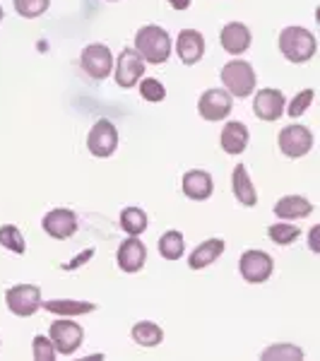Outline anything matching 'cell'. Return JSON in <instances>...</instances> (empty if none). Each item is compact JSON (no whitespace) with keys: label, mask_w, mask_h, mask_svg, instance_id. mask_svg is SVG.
<instances>
[{"label":"cell","mask_w":320,"mask_h":361,"mask_svg":"<svg viewBox=\"0 0 320 361\" xmlns=\"http://www.w3.org/2000/svg\"><path fill=\"white\" fill-rule=\"evenodd\" d=\"M121 226H123L128 236H140L147 229V214L140 207H125L121 212Z\"/></svg>","instance_id":"obj_24"},{"label":"cell","mask_w":320,"mask_h":361,"mask_svg":"<svg viewBox=\"0 0 320 361\" xmlns=\"http://www.w3.org/2000/svg\"><path fill=\"white\" fill-rule=\"evenodd\" d=\"M253 111L258 116L260 121H267V123H272V121L282 118V114L287 111V99L279 90H260L258 94L253 99Z\"/></svg>","instance_id":"obj_12"},{"label":"cell","mask_w":320,"mask_h":361,"mask_svg":"<svg viewBox=\"0 0 320 361\" xmlns=\"http://www.w3.org/2000/svg\"><path fill=\"white\" fill-rule=\"evenodd\" d=\"M0 246H5L8 250H13V253H25V236L20 234V229L13 224H5L0 226Z\"/></svg>","instance_id":"obj_26"},{"label":"cell","mask_w":320,"mask_h":361,"mask_svg":"<svg viewBox=\"0 0 320 361\" xmlns=\"http://www.w3.org/2000/svg\"><path fill=\"white\" fill-rule=\"evenodd\" d=\"M80 63H82V70L90 75L92 80L109 78V75H111V70H113V56L104 44H90V46H87V49L82 51Z\"/></svg>","instance_id":"obj_10"},{"label":"cell","mask_w":320,"mask_h":361,"mask_svg":"<svg viewBox=\"0 0 320 361\" xmlns=\"http://www.w3.org/2000/svg\"><path fill=\"white\" fill-rule=\"evenodd\" d=\"M92 255H94V250H85V253H82V255H80V258H78V260H73V263H70V265H66V270H70V267H80V265H82V263H85V260H87V258H92Z\"/></svg>","instance_id":"obj_34"},{"label":"cell","mask_w":320,"mask_h":361,"mask_svg":"<svg viewBox=\"0 0 320 361\" xmlns=\"http://www.w3.org/2000/svg\"><path fill=\"white\" fill-rule=\"evenodd\" d=\"M173 10H188L190 8V0H166Z\"/></svg>","instance_id":"obj_35"},{"label":"cell","mask_w":320,"mask_h":361,"mask_svg":"<svg viewBox=\"0 0 320 361\" xmlns=\"http://www.w3.org/2000/svg\"><path fill=\"white\" fill-rule=\"evenodd\" d=\"M44 231L56 241H66L78 231V217H75L73 209H51L49 214L44 217Z\"/></svg>","instance_id":"obj_13"},{"label":"cell","mask_w":320,"mask_h":361,"mask_svg":"<svg viewBox=\"0 0 320 361\" xmlns=\"http://www.w3.org/2000/svg\"><path fill=\"white\" fill-rule=\"evenodd\" d=\"M224 253V241L222 238H207L197 246L188 258V267L190 270H202V267L212 265L219 255Z\"/></svg>","instance_id":"obj_21"},{"label":"cell","mask_w":320,"mask_h":361,"mask_svg":"<svg viewBox=\"0 0 320 361\" xmlns=\"http://www.w3.org/2000/svg\"><path fill=\"white\" fill-rule=\"evenodd\" d=\"M313 97H316V92H313V90H301L299 94H296L292 102H289L287 114L292 116V118H299V116H304L306 109L313 104Z\"/></svg>","instance_id":"obj_31"},{"label":"cell","mask_w":320,"mask_h":361,"mask_svg":"<svg viewBox=\"0 0 320 361\" xmlns=\"http://www.w3.org/2000/svg\"><path fill=\"white\" fill-rule=\"evenodd\" d=\"M219 42H222V49L226 54L241 56L248 51L253 37H251V29L243 25V22H229V25L222 29V34H219Z\"/></svg>","instance_id":"obj_16"},{"label":"cell","mask_w":320,"mask_h":361,"mask_svg":"<svg viewBox=\"0 0 320 361\" xmlns=\"http://www.w3.org/2000/svg\"><path fill=\"white\" fill-rule=\"evenodd\" d=\"M0 20H3V5H0Z\"/></svg>","instance_id":"obj_37"},{"label":"cell","mask_w":320,"mask_h":361,"mask_svg":"<svg viewBox=\"0 0 320 361\" xmlns=\"http://www.w3.org/2000/svg\"><path fill=\"white\" fill-rule=\"evenodd\" d=\"M13 3L20 17H25V20H37V17H42L46 10H49L51 0H13Z\"/></svg>","instance_id":"obj_28"},{"label":"cell","mask_w":320,"mask_h":361,"mask_svg":"<svg viewBox=\"0 0 320 361\" xmlns=\"http://www.w3.org/2000/svg\"><path fill=\"white\" fill-rule=\"evenodd\" d=\"M49 337L54 340L56 352L63 354V357H70L80 349L85 340V330L80 328L75 320H56L49 330Z\"/></svg>","instance_id":"obj_5"},{"label":"cell","mask_w":320,"mask_h":361,"mask_svg":"<svg viewBox=\"0 0 320 361\" xmlns=\"http://www.w3.org/2000/svg\"><path fill=\"white\" fill-rule=\"evenodd\" d=\"M130 335L140 347H156V345H161V340H164L161 328L156 323H152V320H140V323H135Z\"/></svg>","instance_id":"obj_23"},{"label":"cell","mask_w":320,"mask_h":361,"mask_svg":"<svg viewBox=\"0 0 320 361\" xmlns=\"http://www.w3.org/2000/svg\"><path fill=\"white\" fill-rule=\"evenodd\" d=\"M116 260H118V267L123 272H140L144 260H147V248H144V243L137 236H128L118 246Z\"/></svg>","instance_id":"obj_14"},{"label":"cell","mask_w":320,"mask_h":361,"mask_svg":"<svg viewBox=\"0 0 320 361\" xmlns=\"http://www.w3.org/2000/svg\"><path fill=\"white\" fill-rule=\"evenodd\" d=\"M111 3H113V0H111Z\"/></svg>","instance_id":"obj_38"},{"label":"cell","mask_w":320,"mask_h":361,"mask_svg":"<svg viewBox=\"0 0 320 361\" xmlns=\"http://www.w3.org/2000/svg\"><path fill=\"white\" fill-rule=\"evenodd\" d=\"M32 352H34V359H39V361H54L56 359V345H54V340H51V337H44V335L34 337Z\"/></svg>","instance_id":"obj_32"},{"label":"cell","mask_w":320,"mask_h":361,"mask_svg":"<svg viewBox=\"0 0 320 361\" xmlns=\"http://www.w3.org/2000/svg\"><path fill=\"white\" fill-rule=\"evenodd\" d=\"M214 190L212 176L207 171H200V169H193L183 176V195L190 197V200H207Z\"/></svg>","instance_id":"obj_18"},{"label":"cell","mask_w":320,"mask_h":361,"mask_svg":"<svg viewBox=\"0 0 320 361\" xmlns=\"http://www.w3.org/2000/svg\"><path fill=\"white\" fill-rule=\"evenodd\" d=\"M44 308L49 313H56V316L70 318V316H85V313L94 311V304L92 301H73V299H54V301H46Z\"/></svg>","instance_id":"obj_22"},{"label":"cell","mask_w":320,"mask_h":361,"mask_svg":"<svg viewBox=\"0 0 320 361\" xmlns=\"http://www.w3.org/2000/svg\"><path fill=\"white\" fill-rule=\"evenodd\" d=\"M222 82H224V90H229L231 97L246 99L248 94H253L258 78H255V70L251 63L231 61L222 68Z\"/></svg>","instance_id":"obj_3"},{"label":"cell","mask_w":320,"mask_h":361,"mask_svg":"<svg viewBox=\"0 0 320 361\" xmlns=\"http://www.w3.org/2000/svg\"><path fill=\"white\" fill-rule=\"evenodd\" d=\"M219 142L226 154H241L248 147V128L238 121H229L219 135Z\"/></svg>","instance_id":"obj_20"},{"label":"cell","mask_w":320,"mask_h":361,"mask_svg":"<svg viewBox=\"0 0 320 361\" xmlns=\"http://www.w3.org/2000/svg\"><path fill=\"white\" fill-rule=\"evenodd\" d=\"M135 51L142 56L144 63L159 66V63H166L168 56H171V37L161 27L144 25L135 34Z\"/></svg>","instance_id":"obj_2"},{"label":"cell","mask_w":320,"mask_h":361,"mask_svg":"<svg viewBox=\"0 0 320 361\" xmlns=\"http://www.w3.org/2000/svg\"><path fill=\"white\" fill-rule=\"evenodd\" d=\"M279 51L289 63H306L316 56L318 42L306 27H284L279 32Z\"/></svg>","instance_id":"obj_1"},{"label":"cell","mask_w":320,"mask_h":361,"mask_svg":"<svg viewBox=\"0 0 320 361\" xmlns=\"http://www.w3.org/2000/svg\"><path fill=\"white\" fill-rule=\"evenodd\" d=\"M144 75V61L137 51L133 49H123L118 56V63H116V85L123 87V90H130L135 87Z\"/></svg>","instance_id":"obj_11"},{"label":"cell","mask_w":320,"mask_h":361,"mask_svg":"<svg viewBox=\"0 0 320 361\" xmlns=\"http://www.w3.org/2000/svg\"><path fill=\"white\" fill-rule=\"evenodd\" d=\"M140 94H142L144 102H164V97H166V90H164V85L159 82V80H154V78H147V80H142L140 82Z\"/></svg>","instance_id":"obj_30"},{"label":"cell","mask_w":320,"mask_h":361,"mask_svg":"<svg viewBox=\"0 0 320 361\" xmlns=\"http://www.w3.org/2000/svg\"><path fill=\"white\" fill-rule=\"evenodd\" d=\"M316 20H318V25H320V5H318V10H316Z\"/></svg>","instance_id":"obj_36"},{"label":"cell","mask_w":320,"mask_h":361,"mask_svg":"<svg viewBox=\"0 0 320 361\" xmlns=\"http://www.w3.org/2000/svg\"><path fill=\"white\" fill-rule=\"evenodd\" d=\"M263 359L265 361H277V359L299 361V359H304V349H299L294 345H272V347H267L263 352Z\"/></svg>","instance_id":"obj_29"},{"label":"cell","mask_w":320,"mask_h":361,"mask_svg":"<svg viewBox=\"0 0 320 361\" xmlns=\"http://www.w3.org/2000/svg\"><path fill=\"white\" fill-rule=\"evenodd\" d=\"M176 54L185 66H195L205 56V37L197 29H183L176 39Z\"/></svg>","instance_id":"obj_15"},{"label":"cell","mask_w":320,"mask_h":361,"mask_svg":"<svg viewBox=\"0 0 320 361\" xmlns=\"http://www.w3.org/2000/svg\"><path fill=\"white\" fill-rule=\"evenodd\" d=\"M308 248L320 255V224H316L311 231H308Z\"/></svg>","instance_id":"obj_33"},{"label":"cell","mask_w":320,"mask_h":361,"mask_svg":"<svg viewBox=\"0 0 320 361\" xmlns=\"http://www.w3.org/2000/svg\"><path fill=\"white\" fill-rule=\"evenodd\" d=\"M5 304H8L10 313L20 318H29L39 311L42 306V289L34 284H17L5 292Z\"/></svg>","instance_id":"obj_4"},{"label":"cell","mask_w":320,"mask_h":361,"mask_svg":"<svg viewBox=\"0 0 320 361\" xmlns=\"http://www.w3.org/2000/svg\"><path fill=\"white\" fill-rule=\"evenodd\" d=\"M299 234L301 231L296 224H272L270 229H267V236H270L277 246H289V243H294L296 238H299Z\"/></svg>","instance_id":"obj_27"},{"label":"cell","mask_w":320,"mask_h":361,"mask_svg":"<svg viewBox=\"0 0 320 361\" xmlns=\"http://www.w3.org/2000/svg\"><path fill=\"white\" fill-rule=\"evenodd\" d=\"M277 145L282 149V154L292 157V159H299L311 152L313 147V133L308 130L306 126H287L279 130Z\"/></svg>","instance_id":"obj_6"},{"label":"cell","mask_w":320,"mask_h":361,"mask_svg":"<svg viewBox=\"0 0 320 361\" xmlns=\"http://www.w3.org/2000/svg\"><path fill=\"white\" fill-rule=\"evenodd\" d=\"M313 212V205L301 195H284L277 200L275 214L284 222H292V219H304Z\"/></svg>","instance_id":"obj_19"},{"label":"cell","mask_w":320,"mask_h":361,"mask_svg":"<svg viewBox=\"0 0 320 361\" xmlns=\"http://www.w3.org/2000/svg\"><path fill=\"white\" fill-rule=\"evenodd\" d=\"M275 270V263L272 258L263 250H246L238 260V272L246 282L251 284H260V282H267Z\"/></svg>","instance_id":"obj_7"},{"label":"cell","mask_w":320,"mask_h":361,"mask_svg":"<svg viewBox=\"0 0 320 361\" xmlns=\"http://www.w3.org/2000/svg\"><path fill=\"white\" fill-rule=\"evenodd\" d=\"M87 147H90L92 154L101 157V159L116 152V147H118V130H116L111 121H97L94 128L90 130V135H87Z\"/></svg>","instance_id":"obj_9"},{"label":"cell","mask_w":320,"mask_h":361,"mask_svg":"<svg viewBox=\"0 0 320 361\" xmlns=\"http://www.w3.org/2000/svg\"><path fill=\"white\" fill-rule=\"evenodd\" d=\"M159 253H161V258H166V260L181 258L185 253V243H183L181 231H166V234L159 238Z\"/></svg>","instance_id":"obj_25"},{"label":"cell","mask_w":320,"mask_h":361,"mask_svg":"<svg viewBox=\"0 0 320 361\" xmlns=\"http://www.w3.org/2000/svg\"><path fill=\"white\" fill-rule=\"evenodd\" d=\"M231 190H234V197L241 205L246 207H255L258 202V193H255V185L251 176H248L246 164H236L234 173H231Z\"/></svg>","instance_id":"obj_17"},{"label":"cell","mask_w":320,"mask_h":361,"mask_svg":"<svg viewBox=\"0 0 320 361\" xmlns=\"http://www.w3.org/2000/svg\"><path fill=\"white\" fill-rule=\"evenodd\" d=\"M231 109H234V97L229 94V90H207L197 102V111L209 123L224 121Z\"/></svg>","instance_id":"obj_8"}]
</instances>
